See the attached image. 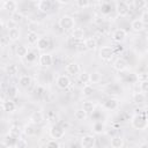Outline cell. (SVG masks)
<instances>
[{
	"instance_id": "6da1fadb",
	"label": "cell",
	"mask_w": 148,
	"mask_h": 148,
	"mask_svg": "<svg viewBox=\"0 0 148 148\" xmlns=\"http://www.w3.org/2000/svg\"><path fill=\"white\" fill-rule=\"evenodd\" d=\"M131 126L139 131H145L148 128V118L143 113H136L131 120Z\"/></svg>"
},
{
	"instance_id": "7a4b0ae2",
	"label": "cell",
	"mask_w": 148,
	"mask_h": 148,
	"mask_svg": "<svg viewBox=\"0 0 148 148\" xmlns=\"http://www.w3.org/2000/svg\"><path fill=\"white\" fill-rule=\"evenodd\" d=\"M59 27L65 31L73 30L75 27V20L69 15H62L59 18Z\"/></svg>"
},
{
	"instance_id": "3957f363",
	"label": "cell",
	"mask_w": 148,
	"mask_h": 148,
	"mask_svg": "<svg viewBox=\"0 0 148 148\" xmlns=\"http://www.w3.org/2000/svg\"><path fill=\"white\" fill-rule=\"evenodd\" d=\"M50 136L52 138V139H56V140H59V139H62L64 136H65V128L62 127V126H60V125H53V126H51V128H50Z\"/></svg>"
},
{
	"instance_id": "277c9868",
	"label": "cell",
	"mask_w": 148,
	"mask_h": 148,
	"mask_svg": "<svg viewBox=\"0 0 148 148\" xmlns=\"http://www.w3.org/2000/svg\"><path fill=\"white\" fill-rule=\"evenodd\" d=\"M96 143V139L91 134H86L80 139V146L82 148H92Z\"/></svg>"
},
{
	"instance_id": "5b68a950",
	"label": "cell",
	"mask_w": 148,
	"mask_h": 148,
	"mask_svg": "<svg viewBox=\"0 0 148 148\" xmlns=\"http://www.w3.org/2000/svg\"><path fill=\"white\" fill-rule=\"evenodd\" d=\"M126 37H127V31H126L125 29H123V28L116 29V30L113 31V34H112V39H113L116 43H121V42H124V40L126 39Z\"/></svg>"
},
{
	"instance_id": "8992f818",
	"label": "cell",
	"mask_w": 148,
	"mask_h": 148,
	"mask_svg": "<svg viewBox=\"0 0 148 148\" xmlns=\"http://www.w3.org/2000/svg\"><path fill=\"white\" fill-rule=\"evenodd\" d=\"M38 64L42 67H50L53 64V58L50 53H42L38 58Z\"/></svg>"
},
{
	"instance_id": "52a82bcc",
	"label": "cell",
	"mask_w": 148,
	"mask_h": 148,
	"mask_svg": "<svg viewBox=\"0 0 148 148\" xmlns=\"http://www.w3.org/2000/svg\"><path fill=\"white\" fill-rule=\"evenodd\" d=\"M56 83H57V87H58V88L65 90V89H67V88L71 86V79H69L67 75L61 74V75H59V76L57 77Z\"/></svg>"
},
{
	"instance_id": "ba28073f",
	"label": "cell",
	"mask_w": 148,
	"mask_h": 148,
	"mask_svg": "<svg viewBox=\"0 0 148 148\" xmlns=\"http://www.w3.org/2000/svg\"><path fill=\"white\" fill-rule=\"evenodd\" d=\"M113 56H114L113 47L103 46V47L99 49V57H101V59H103V60H110Z\"/></svg>"
},
{
	"instance_id": "9c48e42d",
	"label": "cell",
	"mask_w": 148,
	"mask_h": 148,
	"mask_svg": "<svg viewBox=\"0 0 148 148\" xmlns=\"http://www.w3.org/2000/svg\"><path fill=\"white\" fill-rule=\"evenodd\" d=\"M116 12L119 16H126L130 12V6L127 5V2L118 1V3L116 5Z\"/></svg>"
},
{
	"instance_id": "30bf717a",
	"label": "cell",
	"mask_w": 148,
	"mask_h": 148,
	"mask_svg": "<svg viewBox=\"0 0 148 148\" xmlns=\"http://www.w3.org/2000/svg\"><path fill=\"white\" fill-rule=\"evenodd\" d=\"M44 120V114L42 111H34L30 114V123L35 124V125H39L42 124Z\"/></svg>"
},
{
	"instance_id": "8fae6325",
	"label": "cell",
	"mask_w": 148,
	"mask_h": 148,
	"mask_svg": "<svg viewBox=\"0 0 148 148\" xmlns=\"http://www.w3.org/2000/svg\"><path fill=\"white\" fill-rule=\"evenodd\" d=\"M52 7V3L50 0H39L37 3V8L42 13H49Z\"/></svg>"
},
{
	"instance_id": "7c38bea8",
	"label": "cell",
	"mask_w": 148,
	"mask_h": 148,
	"mask_svg": "<svg viewBox=\"0 0 148 148\" xmlns=\"http://www.w3.org/2000/svg\"><path fill=\"white\" fill-rule=\"evenodd\" d=\"M113 68L118 72H123L127 68V61L124 59V58H118L114 60L113 62Z\"/></svg>"
},
{
	"instance_id": "4fadbf2b",
	"label": "cell",
	"mask_w": 148,
	"mask_h": 148,
	"mask_svg": "<svg viewBox=\"0 0 148 148\" xmlns=\"http://www.w3.org/2000/svg\"><path fill=\"white\" fill-rule=\"evenodd\" d=\"M1 108L5 112H8V113H12L16 110V104L10 101V99H7V101H3L2 104H1Z\"/></svg>"
},
{
	"instance_id": "5bb4252c",
	"label": "cell",
	"mask_w": 148,
	"mask_h": 148,
	"mask_svg": "<svg viewBox=\"0 0 148 148\" xmlns=\"http://www.w3.org/2000/svg\"><path fill=\"white\" fill-rule=\"evenodd\" d=\"M16 138H14V136H12L9 133L2 139V145L5 146V147H8V148H15L16 147Z\"/></svg>"
},
{
	"instance_id": "9a60e30c",
	"label": "cell",
	"mask_w": 148,
	"mask_h": 148,
	"mask_svg": "<svg viewBox=\"0 0 148 148\" xmlns=\"http://www.w3.org/2000/svg\"><path fill=\"white\" fill-rule=\"evenodd\" d=\"M103 106H104L106 110H111V111H113V110L118 109V106H119V102H118L116 98H109V99H106V101L103 103Z\"/></svg>"
},
{
	"instance_id": "2e32d148",
	"label": "cell",
	"mask_w": 148,
	"mask_h": 148,
	"mask_svg": "<svg viewBox=\"0 0 148 148\" xmlns=\"http://www.w3.org/2000/svg\"><path fill=\"white\" fill-rule=\"evenodd\" d=\"M124 145H125V141L121 136L114 135L110 139V146L112 148H121V147H124Z\"/></svg>"
},
{
	"instance_id": "e0dca14e",
	"label": "cell",
	"mask_w": 148,
	"mask_h": 148,
	"mask_svg": "<svg viewBox=\"0 0 148 148\" xmlns=\"http://www.w3.org/2000/svg\"><path fill=\"white\" fill-rule=\"evenodd\" d=\"M20 37H21V32H20V30L16 27L9 28V30H8V38H9V40L16 42V40L20 39Z\"/></svg>"
},
{
	"instance_id": "ac0fdd59",
	"label": "cell",
	"mask_w": 148,
	"mask_h": 148,
	"mask_svg": "<svg viewBox=\"0 0 148 148\" xmlns=\"http://www.w3.org/2000/svg\"><path fill=\"white\" fill-rule=\"evenodd\" d=\"M36 45H37V49H38V50L44 51V50H46V49L50 46V40H49L47 37L43 36V37H39V38H38Z\"/></svg>"
},
{
	"instance_id": "d6986e66",
	"label": "cell",
	"mask_w": 148,
	"mask_h": 148,
	"mask_svg": "<svg viewBox=\"0 0 148 148\" xmlns=\"http://www.w3.org/2000/svg\"><path fill=\"white\" fill-rule=\"evenodd\" d=\"M83 44H84V49L86 50H89V51H94L97 47V42H96V39L94 37L86 38L84 42H83Z\"/></svg>"
},
{
	"instance_id": "ffe728a7",
	"label": "cell",
	"mask_w": 148,
	"mask_h": 148,
	"mask_svg": "<svg viewBox=\"0 0 148 148\" xmlns=\"http://www.w3.org/2000/svg\"><path fill=\"white\" fill-rule=\"evenodd\" d=\"M66 72L71 75H77L80 73V66L76 62H69L66 66Z\"/></svg>"
},
{
	"instance_id": "44dd1931",
	"label": "cell",
	"mask_w": 148,
	"mask_h": 148,
	"mask_svg": "<svg viewBox=\"0 0 148 148\" xmlns=\"http://www.w3.org/2000/svg\"><path fill=\"white\" fill-rule=\"evenodd\" d=\"M131 28L134 31H138L139 32V31H142L145 29V24H143V22L140 18H135V20H133L131 22Z\"/></svg>"
},
{
	"instance_id": "7402d4cb",
	"label": "cell",
	"mask_w": 148,
	"mask_h": 148,
	"mask_svg": "<svg viewBox=\"0 0 148 148\" xmlns=\"http://www.w3.org/2000/svg\"><path fill=\"white\" fill-rule=\"evenodd\" d=\"M3 8H5L6 10H8L9 13H13V12H16V9H17V3H16V1H14V0H6V1L3 2Z\"/></svg>"
},
{
	"instance_id": "603a6c76",
	"label": "cell",
	"mask_w": 148,
	"mask_h": 148,
	"mask_svg": "<svg viewBox=\"0 0 148 148\" xmlns=\"http://www.w3.org/2000/svg\"><path fill=\"white\" fill-rule=\"evenodd\" d=\"M23 133H24L25 135H28V136H32V135H35V134H36L35 124L30 123V124L24 125V127H23Z\"/></svg>"
},
{
	"instance_id": "cb8c5ba5",
	"label": "cell",
	"mask_w": 148,
	"mask_h": 148,
	"mask_svg": "<svg viewBox=\"0 0 148 148\" xmlns=\"http://www.w3.org/2000/svg\"><path fill=\"white\" fill-rule=\"evenodd\" d=\"M72 37L76 40H81L84 37V30L81 28H74L72 30Z\"/></svg>"
},
{
	"instance_id": "d4e9b609",
	"label": "cell",
	"mask_w": 148,
	"mask_h": 148,
	"mask_svg": "<svg viewBox=\"0 0 148 148\" xmlns=\"http://www.w3.org/2000/svg\"><path fill=\"white\" fill-rule=\"evenodd\" d=\"M145 101H146V95H145V92H142V91H140V92H134V95H133V102H134L135 104H143Z\"/></svg>"
},
{
	"instance_id": "484cf974",
	"label": "cell",
	"mask_w": 148,
	"mask_h": 148,
	"mask_svg": "<svg viewBox=\"0 0 148 148\" xmlns=\"http://www.w3.org/2000/svg\"><path fill=\"white\" fill-rule=\"evenodd\" d=\"M5 71H6V73H7L9 76H13V75L17 74V72H18V67H17L15 64H8V65H6Z\"/></svg>"
},
{
	"instance_id": "4316f807",
	"label": "cell",
	"mask_w": 148,
	"mask_h": 148,
	"mask_svg": "<svg viewBox=\"0 0 148 148\" xmlns=\"http://www.w3.org/2000/svg\"><path fill=\"white\" fill-rule=\"evenodd\" d=\"M10 21L13 23L18 24V23H21L23 21V15L20 12H17V10L16 12H13V13H10Z\"/></svg>"
},
{
	"instance_id": "83f0119b",
	"label": "cell",
	"mask_w": 148,
	"mask_h": 148,
	"mask_svg": "<svg viewBox=\"0 0 148 148\" xmlns=\"http://www.w3.org/2000/svg\"><path fill=\"white\" fill-rule=\"evenodd\" d=\"M18 83L22 88H28L31 84V77L29 75H22L18 80Z\"/></svg>"
},
{
	"instance_id": "f1b7e54d",
	"label": "cell",
	"mask_w": 148,
	"mask_h": 148,
	"mask_svg": "<svg viewBox=\"0 0 148 148\" xmlns=\"http://www.w3.org/2000/svg\"><path fill=\"white\" fill-rule=\"evenodd\" d=\"M28 52L29 51H28V47L25 45H18L16 47V56L18 58H25L27 54H28Z\"/></svg>"
},
{
	"instance_id": "f546056e",
	"label": "cell",
	"mask_w": 148,
	"mask_h": 148,
	"mask_svg": "<svg viewBox=\"0 0 148 148\" xmlns=\"http://www.w3.org/2000/svg\"><path fill=\"white\" fill-rule=\"evenodd\" d=\"M82 109L87 112V113H91L95 111V104L91 101H84L82 103Z\"/></svg>"
},
{
	"instance_id": "4dcf8cb0",
	"label": "cell",
	"mask_w": 148,
	"mask_h": 148,
	"mask_svg": "<svg viewBox=\"0 0 148 148\" xmlns=\"http://www.w3.org/2000/svg\"><path fill=\"white\" fill-rule=\"evenodd\" d=\"M38 38H39V36L36 31H29L28 35H27V40H28L29 44H36Z\"/></svg>"
},
{
	"instance_id": "1f68e13d",
	"label": "cell",
	"mask_w": 148,
	"mask_h": 148,
	"mask_svg": "<svg viewBox=\"0 0 148 148\" xmlns=\"http://www.w3.org/2000/svg\"><path fill=\"white\" fill-rule=\"evenodd\" d=\"M22 132H23V131H21V128H20L18 126L14 125V126H12V127L9 128V132H8V133H9L12 136H14V138L18 139V138H21V134H22Z\"/></svg>"
},
{
	"instance_id": "d6a6232c",
	"label": "cell",
	"mask_w": 148,
	"mask_h": 148,
	"mask_svg": "<svg viewBox=\"0 0 148 148\" xmlns=\"http://www.w3.org/2000/svg\"><path fill=\"white\" fill-rule=\"evenodd\" d=\"M102 80V75L99 72H92L89 74V82L90 83H98Z\"/></svg>"
},
{
	"instance_id": "836d02e7",
	"label": "cell",
	"mask_w": 148,
	"mask_h": 148,
	"mask_svg": "<svg viewBox=\"0 0 148 148\" xmlns=\"http://www.w3.org/2000/svg\"><path fill=\"white\" fill-rule=\"evenodd\" d=\"M17 92H18V89H17V87H15V86H9V87L7 88V90H6V94H7V96H8L9 98L16 97V96H17Z\"/></svg>"
},
{
	"instance_id": "e575fe53",
	"label": "cell",
	"mask_w": 148,
	"mask_h": 148,
	"mask_svg": "<svg viewBox=\"0 0 148 148\" xmlns=\"http://www.w3.org/2000/svg\"><path fill=\"white\" fill-rule=\"evenodd\" d=\"M92 130H94L95 133L101 134V133H103L105 131V126H104V124L102 121H96L94 124V126H92Z\"/></svg>"
},
{
	"instance_id": "d590c367",
	"label": "cell",
	"mask_w": 148,
	"mask_h": 148,
	"mask_svg": "<svg viewBox=\"0 0 148 148\" xmlns=\"http://www.w3.org/2000/svg\"><path fill=\"white\" fill-rule=\"evenodd\" d=\"M74 118L76 120H84L87 118V112L83 109H79L74 112Z\"/></svg>"
},
{
	"instance_id": "8d00e7d4",
	"label": "cell",
	"mask_w": 148,
	"mask_h": 148,
	"mask_svg": "<svg viewBox=\"0 0 148 148\" xmlns=\"http://www.w3.org/2000/svg\"><path fill=\"white\" fill-rule=\"evenodd\" d=\"M132 3L135 9H143L147 6V0H133Z\"/></svg>"
},
{
	"instance_id": "74e56055",
	"label": "cell",
	"mask_w": 148,
	"mask_h": 148,
	"mask_svg": "<svg viewBox=\"0 0 148 148\" xmlns=\"http://www.w3.org/2000/svg\"><path fill=\"white\" fill-rule=\"evenodd\" d=\"M92 92H94L92 86H90L89 83H87V84L83 86V88H82V94H83L84 96H90Z\"/></svg>"
},
{
	"instance_id": "f35d334b",
	"label": "cell",
	"mask_w": 148,
	"mask_h": 148,
	"mask_svg": "<svg viewBox=\"0 0 148 148\" xmlns=\"http://www.w3.org/2000/svg\"><path fill=\"white\" fill-rule=\"evenodd\" d=\"M77 75H79V80H80L82 83H84V84L89 83V73H87V72H81V73L77 74Z\"/></svg>"
},
{
	"instance_id": "ab89813d",
	"label": "cell",
	"mask_w": 148,
	"mask_h": 148,
	"mask_svg": "<svg viewBox=\"0 0 148 148\" xmlns=\"http://www.w3.org/2000/svg\"><path fill=\"white\" fill-rule=\"evenodd\" d=\"M45 146L49 147V148H59V147H60V143H59L56 139H51V140H49V141L45 143Z\"/></svg>"
},
{
	"instance_id": "60d3db41",
	"label": "cell",
	"mask_w": 148,
	"mask_h": 148,
	"mask_svg": "<svg viewBox=\"0 0 148 148\" xmlns=\"http://www.w3.org/2000/svg\"><path fill=\"white\" fill-rule=\"evenodd\" d=\"M25 147H28V141L22 139V138H18L16 140V147L15 148H25Z\"/></svg>"
},
{
	"instance_id": "b9f144b4",
	"label": "cell",
	"mask_w": 148,
	"mask_h": 148,
	"mask_svg": "<svg viewBox=\"0 0 148 148\" xmlns=\"http://www.w3.org/2000/svg\"><path fill=\"white\" fill-rule=\"evenodd\" d=\"M140 91H142L145 94L148 92V80H145V81L140 82Z\"/></svg>"
},
{
	"instance_id": "7bdbcfd3",
	"label": "cell",
	"mask_w": 148,
	"mask_h": 148,
	"mask_svg": "<svg viewBox=\"0 0 148 148\" xmlns=\"http://www.w3.org/2000/svg\"><path fill=\"white\" fill-rule=\"evenodd\" d=\"M76 5L80 8H87L89 6V0H76Z\"/></svg>"
},
{
	"instance_id": "ee69618b",
	"label": "cell",
	"mask_w": 148,
	"mask_h": 148,
	"mask_svg": "<svg viewBox=\"0 0 148 148\" xmlns=\"http://www.w3.org/2000/svg\"><path fill=\"white\" fill-rule=\"evenodd\" d=\"M140 20L143 22V24H145V25H148V10H146V12H143V13H142V15H141Z\"/></svg>"
},
{
	"instance_id": "f6af8a7d",
	"label": "cell",
	"mask_w": 148,
	"mask_h": 148,
	"mask_svg": "<svg viewBox=\"0 0 148 148\" xmlns=\"http://www.w3.org/2000/svg\"><path fill=\"white\" fill-rule=\"evenodd\" d=\"M25 58H27V60H28L29 62H32L34 60H36V53L32 52V51H31V52H28V54H27Z\"/></svg>"
},
{
	"instance_id": "bcb514c9",
	"label": "cell",
	"mask_w": 148,
	"mask_h": 148,
	"mask_svg": "<svg viewBox=\"0 0 148 148\" xmlns=\"http://www.w3.org/2000/svg\"><path fill=\"white\" fill-rule=\"evenodd\" d=\"M136 79L139 80V82H141V81L148 80V75H147L146 73H139V74L136 75Z\"/></svg>"
},
{
	"instance_id": "7dc6e473",
	"label": "cell",
	"mask_w": 148,
	"mask_h": 148,
	"mask_svg": "<svg viewBox=\"0 0 148 148\" xmlns=\"http://www.w3.org/2000/svg\"><path fill=\"white\" fill-rule=\"evenodd\" d=\"M35 90H36V94H38V95H43L45 92V89H44L43 86H37Z\"/></svg>"
},
{
	"instance_id": "c3c4849f",
	"label": "cell",
	"mask_w": 148,
	"mask_h": 148,
	"mask_svg": "<svg viewBox=\"0 0 148 148\" xmlns=\"http://www.w3.org/2000/svg\"><path fill=\"white\" fill-rule=\"evenodd\" d=\"M8 43H9V38H8V37H2V38H1V46H2V47H5Z\"/></svg>"
},
{
	"instance_id": "681fc988",
	"label": "cell",
	"mask_w": 148,
	"mask_h": 148,
	"mask_svg": "<svg viewBox=\"0 0 148 148\" xmlns=\"http://www.w3.org/2000/svg\"><path fill=\"white\" fill-rule=\"evenodd\" d=\"M60 5H67V3H69L71 2V0H57Z\"/></svg>"
},
{
	"instance_id": "f907efd6",
	"label": "cell",
	"mask_w": 148,
	"mask_h": 148,
	"mask_svg": "<svg viewBox=\"0 0 148 148\" xmlns=\"http://www.w3.org/2000/svg\"><path fill=\"white\" fill-rule=\"evenodd\" d=\"M140 147H141V148H143V147H148V142H143V143H141Z\"/></svg>"
},
{
	"instance_id": "816d5d0a",
	"label": "cell",
	"mask_w": 148,
	"mask_h": 148,
	"mask_svg": "<svg viewBox=\"0 0 148 148\" xmlns=\"http://www.w3.org/2000/svg\"><path fill=\"white\" fill-rule=\"evenodd\" d=\"M29 1H31V2H37V1H39V0H29Z\"/></svg>"
},
{
	"instance_id": "f5cc1de1",
	"label": "cell",
	"mask_w": 148,
	"mask_h": 148,
	"mask_svg": "<svg viewBox=\"0 0 148 148\" xmlns=\"http://www.w3.org/2000/svg\"><path fill=\"white\" fill-rule=\"evenodd\" d=\"M118 1H121V2H126L127 0H118Z\"/></svg>"
},
{
	"instance_id": "db71d44e",
	"label": "cell",
	"mask_w": 148,
	"mask_h": 148,
	"mask_svg": "<svg viewBox=\"0 0 148 148\" xmlns=\"http://www.w3.org/2000/svg\"><path fill=\"white\" fill-rule=\"evenodd\" d=\"M147 44H148V38H147Z\"/></svg>"
},
{
	"instance_id": "11a10c76",
	"label": "cell",
	"mask_w": 148,
	"mask_h": 148,
	"mask_svg": "<svg viewBox=\"0 0 148 148\" xmlns=\"http://www.w3.org/2000/svg\"><path fill=\"white\" fill-rule=\"evenodd\" d=\"M147 2H148V0H147Z\"/></svg>"
}]
</instances>
